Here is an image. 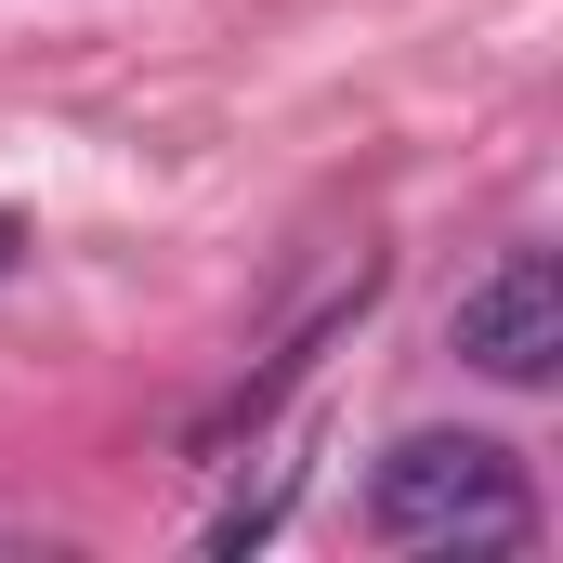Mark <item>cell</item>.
<instances>
[{"label":"cell","instance_id":"obj_2","mask_svg":"<svg viewBox=\"0 0 563 563\" xmlns=\"http://www.w3.org/2000/svg\"><path fill=\"white\" fill-rule=\"evenodd\" d=\"M445 354H459V367H485L498 394H538V380H563V263H551V250H498L485 276L459 288Z\"/></svg>","mask_w":563,"mask_h":563},{"label":"cell","instance_id":"obj_3","mask_svg":"<svg viewBox=\"0 0 563 563\" xmlns=\"http://www.w3.org/2000/svg\"><path fill=\"white\" fill-rule=\"evenodd\" d=\"M13 263H26V210H0V276H13Z\"/></svg>","mask_w":563,"mask_h":563},{"label":"cell","instance_id":"obj_1","mask_svg":"<svg viewBox=\"0 0 563 563\" xmlns=\"http://www.w3.org/2000/svg\"><path fill=\"white\" fill-rule=\"evenodd\" d=\"M367 525L394 551H525L538 498H525V459L498 432H407L367 472Z\"/></svg>","mask_w":563,"mask_h":563}]
</instances>
